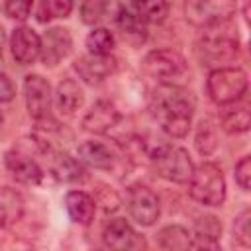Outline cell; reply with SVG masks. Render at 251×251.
<instances>
[{
    "instance_id": "obj_1",
    "label": "cell",
    "mask_w": 251,
    "mask_h": 251,
    "mask_svg": "<svg viewBox=\"0 0 251 251\" xmlns=\"http://www.w3.org/2000/svg\"><path fill=\"white\" fill-rule=\"evenodd\" d=\"M151 110L163 131L175 139H182L190 131L194 114V98L178 84H159L151 96Z\"/></svg>"
},
{
    "instance_id": "obj_2",
    "label": "cell",
    "mask_w": 251,
    "mask_h": 251,
    "mask_svg": "<svg viewBox=\"0 0 251 251\" xmlns=\"http://www.w3.org/2000/svg\"><path fill=\"white\" fill-rule=\"evenodd\" d=\"M227 22L204 27L202 37L196 41V57L200 59L202 65L206 67H214L216 69L222 63H229L237 57L239 51V37H237V29L231 27Z\"/></svg>"
},
{
    "instance_id": "obj_3",
    "label": "cell",
    "mask_w": 251,
    "mask_h": 251,
    "mask_svg": "<svg viewBox=\"0 0 251 251\" xmlns=\"http://www.w3.org/2000/svg\"><path fill=\"white\" fill-rule=\"evenodd\" d=\"M190 196L204 206H222L226 200V178L216 163H202L194 167L188 180Z\"/></svg>"
},
{
    "instance_id": "obj_4",
    "label": "cell",
    "mask_w": 251,
    "mask_h": 251,
    "mask_svg": "<svg viewBox=\"0 0 251 251\" xmlns=\"http://www.w3.org/2000/svg\"><path fill=\"white\" fill-rule=\"evenodd\" d=\"M247 73L239 67H218L208 75L206 80L208 96L220 106L235 104L247 92Z\"/></svg>"
},
{
    "instance_id": "obj_5",
    "label": "cell",
    "mask_w": 251,
    "mask_h": 251,
    "mask_svg": "<svg viewBox=\"0 0 251 251\" xmlns=\"http://www.w3.org/2000/svg\"><path fill=\"white\" fill-rule=\"evenodd\" d=\"M141 69L161 84H178L188 75L184 57L175 49H155L141 61Z\"/></svg>"
},
{
    "instance_id": "obj_6",
    "label": "cell",
    "mask_w": 251,
    "mask_h": 251,
    "mask_svg": "<svg viewBox=\"0 0 251 251\" xmlns=\"http://www.w3.org/2000/svg\"><path fill=\"white\" fill-rule=\"evenodd\" d=\"M151 159H153L157 173L171 182L186 184L192 176V171H194L192 159L188 151L178 145H161L157 147Z\"/></svg>"
},
{
    "instance_id": "obj_7",
    "label": "cell",
    "mask_w": 251,
    "mask_h": 251,
    "mask_svg": "<svg viewBox=\"0 0 251 251\" xmlns=\"http://www.w3.org/2000/svg\"><path fill=\"white\" fill-rule=\"evenodd\" d=\"M237 0H184V16L196 27H210L231 20Z\"/></svg>"
},
{
    "instance_id": "obj_8",
    "label": "cell",
    "mask_w": 251,
    "mask_h": 251,
    "mask_svg": "<svg viewBox=\"0 0 251 251\" xmlns=\"http://www.w3.org/2000/svg\"><path fill=\"white\" fill-rule=\"evenodd\" d=\"M24 96H25V106L29 116L37 122H49L51 120V102H53V92L49 82L41 75H27L24 80Z\"/></svg>"
},
{
    "instance_id": "obj_9",
    "label": "cell",
    "mask_w": 251,
    "mask_h": 251,
    "mask_svg": "<svg viewBox=\"0 0 251 251\" xmlns=\"http://www.w3.org/2000/svg\"><path fill=\"white\" fill-rule=\"evenodd\" d=\"M126 208L139 226H153L159 218V198L145 184H131L126 192Z\"/></svg>"
},
{
    "instance_id": "obj_10",
    "label": "cell",
    "mask_w": 251,
    "mask_h": 251,
    "mask_svg": "<svg viewBox=\"0 0 251 251\" xmlns=\"http://www.w3.org/2000/svg\"><path fill=\"white\" fill-rule=\"evenodd\" d=\"M102 241L110 249H145L147 247V241L124 218H114L106 224L102 231Z\"/></svg>"
},
{
    "instance_id": "obj_11",
    "label": "cell",
    "mask_w": 251,
    "mask_h": 251,
    "mask_svg": "<svg viewBox=\"0 0 251 251\" xmlns=\"http://www.w3.org/2000/svg\"><path fill=\"white\" fill-rule=\"evenodd\" d=\"M73 49V37L67 27H49L41 37L39 57L45 67H55L61 63Z\"/></svg>"
},
{
    "instance_id": "obj_12",
    "label": "cell",
    "mask_w": 251,
    "mask_h": 251,
    "mask_svg": "<svg viewBox=\"0 0 251 251\" xmlns=\"http://www.w3.org/2000/svg\"><path fill=\"white\" fill-rule=\"evenodd\" d=\"M75 71L78 73V76L88 82V84H98L102 80H106L114 71H116V59L108 53V55H94L88 53L80 59L75 61Z\"/></svg>"
},
{
    "instance_id": "obj_13",
    "label": "cell",
    "mask_w": 251,
    "mask_h": 251,
    "mask_svg": "<svg viewBox=\"0 0 251 251\" xmlns=\"http://www.w3.org/2000/svg\"><path fill=\"white\" fill-rule=\"evenodd\" d=\"M10 47L16 63L20 65H31L39 59L41 51V37L27 25H20L12 31Z\"/></svg>"
},
{
    "instance_id": "obj_14",
    "label": "cell",
    "mask_w": 251,
    "mask_h": 251,
    "mask_svg": "<svg viewBox=\"0 0 251 251\" xmlns=\"http://www.w3.org/2000/svg\"><path fill=\"white\" fill-rule=\"evenodd\" d=\"M122 120L120 110L108 102V100H98L82 118V127L90 133H108L112 127H116Z\"/></svg>"
},
{
    "instance_id": "obj_15",
    "label": "cell",
    "mask_w": 251,
    "mask_h": 251,
    "mask_svg": "<svg viewBox=\"0 0 251 251\" xmlns=\"http://www.w3.org/2000/svg\"><path fill=\"white\" fill-rule=\"evenodd\" d=\"M4 163H6V169L12 173V176L22 184L33 186V184H39L43 178L41 167L27 155H22L18 151H8L4 157Z\"/></svg>"
},
{
    "instance_id": "obj_16",
    "label": "cell",
    "mask_w": 251,
    "mask_h": 251,
    "mask_svg": "<svg viewBox=\"0 0 251 251\" xmlns=\"http://www.w3.org/2000/svg\"><path fill=\"white\" fill-rule=\"evenodd\" d=\"M220 235H222V224L216 216H202L194 224L192 243L194 249H218L220 247Z\"/></svg>"
},
{
    "instance_id": "obj_17",
    "label": "cell",
    "mask_w": 251,
    "mask_h": 251,
    "mask_svg": "<svg viewBox=\"0 0 251 251\" xmlns=\"http://www.w3.org/2000/svg\"><path fill=\"white\" fill-rule=\"evenodd\" d=\"M53 96H55V106L63 116H73L84 104V92L75 78L61 80Z\"/></svg>"
},
{
    "instance_id": "obj_18",
    "label": "cell",
    "mask_w": 251,
    "mask_h": 251,
    "mask_svg": "<svg viewBox=\"0 0 251 251\" xmlns=\"http://www.w3.org/2000/svg\"><path fill=\"white\" fill-rule=\"evenodd\" d=\"M65 208H67V214L73 222L88 226L94 220L96 200L90 194L82 192V190H71L65 196Z\"/></svg>"
},
{
    "instance_id": "obj_19",
    "label": "cell",
    "mask_w": 251,
    "mask_h": 251,
    "mask_svg": "<svg viewBox=\"0 0 251 251\" xmlns=\"http://www.w3.org/2000/svg\"><path fill=\"white\" fill-rule=\"evenodd\" d=\"M116 25L122 31L124 39L131 45H141L147 39V24L133 12L126 8H118L116 12Z\"/></svg>"
},
{
    "instance_id": "obj_20",
    "label": "cell",
    "mask_w": 251,
    "mask_h": 251,
    "mask_svg": "<svg viewBox=\"0 0 251 251\" xmlns=\"http://www.w3.org/2000/svg\"><path fill=\"white\" fill-rule=\"evenodd\" d=\"M78 161L94 167V169H112L114 167V153L108 145L100 143V141H84L78 145L76 149Z\"/></svg>"
},
{
    "instance_id": "obj_21",
    "label": "cell",
    "mask_w": 251,
    "mask_h": 251,
    "mask_svg": "<svg viewBox=\"0 0 251 251\" xmlns=\"http://www.w3.org/2000/svg\"><path fill=\"white\" fill-rule=\"evenodd\" d=\"M51 173L61 182H75L82 178L84 169L78 159L71 157L67 151H51Z\"/></svg>"
},
{
    "instance_id": "obj_22",
    "label": "cell",
    "mask_w": 251,
    "mask_h": 251,
    "mask_svg": "<svg viewBox=\"0 0 251 251\" xmlns=\"http://www.w3.org/2000/svg\"><path fill=\"white\" fill-rule=\"evenodd\" d=\"M24 214V198L8 186H0V229L14 226Z\"/></svg>"
},
{
    "instance_id": "obj_23",
    "label": "cell",
    "mask_w": 251,
    "mask_h": 251,
    "mask_svg": "<svg viewBox=\"0 0 251 251\" xmlns=\"http://www.w3.org/2000/svg\"><path fill=\"white\" fill-rule=\"evenodd\" d=\"M226 106H229V104H226ZM220 126L229 135L245 133L251 126V114H249L247 106H229V108H226L220 116Z\"/></svg>"
},
{
    "instance_id": "obj_24",
    "label": "cell",
    "mask_w": 251,
    "mask_h": 251,
    "mask_svg": "<svg viewBox=\"0 0 251 251\" xmlns=\"http://www.w3.org/2000/svg\"><path fill=\"white\" fill-rule=\"evenodd\" d=\"M131 8L145 24H161L169 14L167 0H131Z\"/></svg>"
},
{
    "instance_id": "obj_25",
    "label": "cell",
    "mask_w": 251,
    "mask_h": 251,
    "mask_svg": "<svg viewBox=\"0 0 251 251\" xmlns=\"http://www.w3.org/2000/svg\"><path fill=\"white\" fill-rule=\"evenodd\" d=\"M159 245L163 249H188L192 243V233L182 226H167L157 233Z\"/></svg>"
},
{
    "instance_id": "obj_26",
    "label": "cell",
    "mask_w": 251,
    "mask_h": 251,
    "mask_svg": "<svg viewBox=\"0 0 251 251\" xmlns=\"http://www.w3.org/2000/svg\"><path fill=\"white\" fill-rule=\"evenodd\" d=\"M112 12V0H82L80 20L86 25H96L108 18Z\"/></svg>"
},
{
    "instance_id": "obj_27",
    "label": "cell",
    "mask_w": 251,
    "mask_h": 251,
    "mask_svg": "<svg viewBox=\"0 0 251 251\" xmlns=\"http://www.w3.org/2000/svg\"><path fill=\"white\" fill-rule=\"evenodd\" d=\"M73 0H41L37 8V20L47 24L57 18H67L73 12Z\"/></svg>"
},
{
    "instance_id": "obj_28",
    "label": "cell",
    "mask_w": 251,
    "mask_h": 251,
    "mask_svg": "<svg viewBox=\"0 0 251 251\" xmlns=\"http://www.w3.org/2000/svg\"><path fill=\"white\" fill-rule=\"evenodd\" d=\"M196 149L200 155H210L216 151L218 147V133H216V124L206 118L200 122V127H198V133H196Z\"/></svg>"
},
{
    "instance_id": "obj_29",
    "label": "cell",
    "mask_w": 251,
    "mask_h": 251,
    "mask_svg": "<svg viewBox=\"0 0 251 251\" xmlns=\"http://www.w3.org/2000/svg\"><path fill=\"white\" fill-rule=\"evenodd\" d=\"M114 43H116V39H114L112 31L106 27H96L86 37L88 53H94V55H108L114 49Z\"/></svg>"
},
{
    "instance_id": "obj_30",
    "label": "cell",
    "mask_w": 251,
    "mask_h": 251,
    "mask_svg": "<svg viewBox=\"0 0 251 251\" xmlns=\"http://www.w3.org/2000/svg\"><path fill=\"white\" fill-rule=\"evenodd\" d=\"M233 243L249 249L251 247V210H243L233 224Z\"/></svg>"
},
{
    "instance_id": "obj_31",
    "label": "cell",
    "mask_w": 251,
    "mask_h": 251,
    "mask_svg": "<svg viewBox=\"0 0 251 251\" xmlns=\"http://www.w3.org/2000/svg\"><path fill=\"white\" fill-rule=\"evenodd\" d=\"M33 0H4V12L8 18L24 22L31 12Z\"/></svg>"
},
{
    "instance_id": "obj_32",
    "label": "cell",
    "mask_w": 251,
    "mask_h": 251,
    "mask_svg": "<svg viewBox=\"0 0 251 251\" xmlns=\"http://www.w3.org/2000/svg\"><path fill=\"white\" fill-rule=\"evenodd\" d=\"M235 182L239 184L241 190H249V184H251V159L249 155L241 157L239 163L235 165Z\"/></svg>"
},
{
    "instance_id": "obj_33",
    "label": "cell",
    "mask_w": 251,
    "mask_h": 251,
    "mask_svg": "<svg viewBox=\"0 0 251 251\" xmlns=\"http://www.w3.org/2000/svg\"><path fill=\"white\" fill-rule=\"evenodd\" d=\"M14 96H16L14 82L10 80V76L4 71H0V102H10Z\"/></svg>"
},
{
    "instance_id": "obj_34",
    "label": "cell",
    "mask_w": 251,
    "mask_h": 251,
    "mask_svg": "<svg viewBox=\"0 0 251 251\" xmlns=\"http://www.w3.org/2000/svg\"><path fill=\"white\" fill-rule=\"evenodd\" d=\"M4 43H6V33H4V27L0 24V63H2V53H4Z\"/></svg>"
},
{
    "instance_id": "obj_35",
    "label": "cell",
    "mask_w": 251,
    "mask_h": 251,
    "mask_svg": "<svg viewBox=\"0 0 251 251\" xmlns=\"http://www.w3.org/2000/svg\"><path fill=\"white\" fill-rule=\"evenodd\" d=\"M2 120H4V118H2V112H0V126H2Z\"/></svg>"
}]
</instances>
